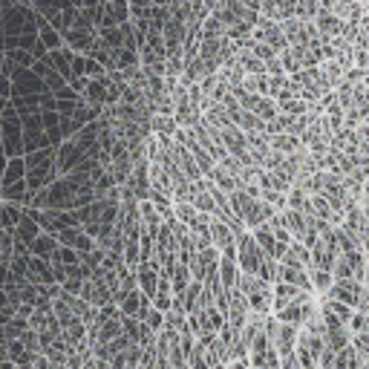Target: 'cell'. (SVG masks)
I'll return each instance as SVG.
<instances>
[{
    "label": "cell",
    "instance_id": "6da1fadb",
    "mask_svg": "<svg viewBox=\"0 0 369 369\" xmlns=\"http://www.w3.org/2000/svg\"><path fill=\"white\" fill-rule=\"evenodd\" d=\"M228 205H231V211L234 217L243 222L246 231H254V228H260L263 222H268L271 217H275L277 211L271 205H266L263 199H257V197H248L246 190H234V194H228Z\"/></svg>",
    "mask_w": 369,
    "mask_h": 369
},
{
    "label": "cell",
    "instance_id": "ba28073f",
    "mask_svg": "<svg viewBox=\"0 0 369 369\" xmlns=\"http://www.w3.org/2000/svg\"><path fill=\"white\" fill-rule=\"evenodd\" d=\"M170 159H173L176 165H179V170L188 176L190 182H199V179H205V176H202V170L197 168V159L190 156V150L185 148V144L173 141V144H170Z\"/></svg>",
    "mask_w": 369,
    "mask_h": 369
},
{
    "label": "cell",
    "instance_id": "e0dca14e",
    "mask_svg": "<svg viewBox=\"0 0 369 369\" xmlns=\"http://www.w3.org/2000/svg\"><path fill=\"white\" fill-rule=\"evenodd\" d=\"M226 369H251V363L248 361H228Z\"/></svg>",
    "mask_w": 369,
    "mask_h": 369
},
{
    "label": "cell",
    "instance_id": "3957f363",
    "mask_svg": "<svg viewBox=\"0 0 369 369\" xmlns=\"http://www.w3.org/2000/svg\"><path fill=\"white\" fill-rule=\"evenodd\" d=\"M211 14L214 18L226 26V29H231V26H239V23H248V26H257V18L260 14L257 12H251V9H246L239 0H217V6L211 9Z\"/></svg>",
    "mask_w": 369,
    "mask_h": 369
},
{
    "label": "cell",
    "instance_id": "9c48e42d",
    "mask_svg": "<svg viewBox=\"0 0 369 369\" xmlns=\"http://www.w3.org/2000/svg\"><path fill=\"white\" fill-rule=\"evenodd\" d=\"M251 234H254V239H257V246L263 248V254H266V257H271V260H277V263H280V257L286 254V248L277 243V237L271 234V228L266 226V222H263L260 228H254Z\"/></svg>",
    "mask_w": 369,
    "mask_h": 369
},
{
    "label": "cell",
    "instance_id": "52a82bcc",
    "mask_svg": "<svg viewBox=\"0 0 369 369\" xmlns=\"http://www.w3.org/2000/svg\"><path fill=\"white\" fill-rule=\"evenodd\" d=\"M361 292H363V283H361V280H332L326 297L341 300V303H346L349 309H355V303H358Z\"/></svg>",
    "mask_w": 369,
    "mask_h": 369
},
{
    "label": "cell",
    "instance_id": "2e32d148",
    "mask_svg": "<svg viewBox=\"0 0 369 369\" xmlns=\"http://www.w3.org/2000/svg\"><path fill=\"white\" fill-rule=\"evenodd\" d=\"M361 251L369 257V226L363 228V234H361Z\"/></svg>",
    "mask_w": 369,
    "mask_h": 369
},
{
    "label": "cell",
    "instance_id": "9a60e30c",
    "mask_svg": "<svg viewBox=\"0 0 369 369\" xmlns=\"http://www.w3.org/2000/svg\"><path fill=\"white\" fill-rule=\"evenodd\" d=\"M280 369H303L295 352H288V355H280Z\"/></svg>",
    "mask_w": 369,
    "mask_h": 369
},
{
    "label": "cell",
    "instance_id": "277c9868",
    "mask_svg": "<svg viewBox=\"0 0 369 369\" xmlns=\"http://www.w3.org/2000/svg\"><path fill=\"white\" fill-rule=\"evenodd\" d=\"M263 260H266V254H263L260 246H257V239H254L251 231H246L243 237H237V266H239L243 275H254L257 277Z\"/></svg>",
    "mask_w": 369,
    "mask_h": 369
},
{
    "label": "cell",
    "instance_id": "7a4b0ae2",
    "mask_svg": "<svg viewBox=\"0 0 369 369\" xmlns=\"http://www.w3.org/2000/svg\"><path fill=\"white\" fill-rule=\"evenodd\" d=\"M237 288L243 292V297L248 300V309L254 315H263L268 317L271 315V303H275V286L260 280V277H254V275H243L239 271V283Z\"/></svg>",
    "mask_w": 369,
    "mask_h": 369
},
{
    "label": "cell",
    "instance_id": "5b68a950",
    "mask_svg": "<svg viewBox=\"0 0 369 369\" xmlns=\"http://www.w3.org/2000/svg\"><path fill=\"white\" fill-rule=\"evenodd\" d=\"M363 266H366V254L361 248L341 251L338 260L332 266V277L335 280H361L363 283Z\"/></svg>",
    "mask_w": 369,
    "mask_h": 369
},
{
    "label": "cell",
    "instance_id": "8992f818",
    "mask_svg": "<svg viewBox=\"0 0 369 369\" xmlns=\"http://www.w3.org/2000/svg\"><path fill=\"white\" fill-rule=\"evenodd\" d=\"M251 38L254 41H260V43H266V46H271L277 55L286 50V35H283V29H280V23L277 21H268V18H257V26H254V32H251Z\"/></svg>",
    "mask_w": 369,
    "mask_h": 369
},
{
    "label": "cell",
    "instance_id": "7c38bea8",
    "mask_svg": "<svg viewBox=\"0 0 369 369\" xmlns=\"http://www.w3.org/2000/svg\"><path fill=\"white\" fill-rule=\"evenodd\" d=\"M205 179H211V182H214V185H217V188L222 190V194H234V190L239 188V182H237V176H234V173H228V170H226V168H222V165H217V168H214L211 173H208V176H205Z\"/></svg>",
    "mask_w": 369,
    "mask_h": 369
},
{
    "label": "cell",
    "instance_id": "ac0fdd59",
    "mask_svg": "<svg viewBox=\"0 0 369 369\" xmlns=\"http://www.w3.org/2000/svg\"><path fill=\"white\" fill-rule=\"evenodd\" d=\"M363 286L369 288V257H366V266H363Z\"/></svg>",
    "mask_w": 369,
    "mask_h": 369
},
{
    "label": "cell",
    "instance_id": "5bb4252c",
    "mask_svg": "<svg viewBox=\"0 0 369 369\" xmlns=\"http://www.w3.org/2000/svg\"><path fill=\"white\" fill-rule=\"evenodd\" d=\"M257 277L275 286V283H277V260H271V257H266L263 266H260V271H257Z\"/></svg>",
    "mask_w": 369,
    "mask_h": 369
},
{
    "label": "cell",
    "instance_id": "4fadbf2b",
    "mask_svg": "<svg viewBox=\"0 0 369 369\" xmlns=\"http://www.w3.org/2000/svg\"><path fill=\"white\" fill-rule=\"evenodd\" d=\"M277 113H283V116H306L309 113V101H303L300 95H295V99H280L277 101Z\"/></svg>",
    "mask_w": 369,
    "mask_h": 369
},
{
    "label": "cell",
    "instance_id": "8fae6325",
    "mask_svg": "<svg viewBox=\"0 0 369 369\" xmlns=\"http://www.w3.org/2000/svg\"><path fill=\"white\" fill-rule=\"evenodd\" d=\"M217 277L222 283L226 292H234L237 283H239V266H237V257H219V271Z\"/></svg>",
    "mask_w": 369,
    "mask_h": 369
},
{
    "label": "cell",
    "instance_id": "30bf717a",
    "mask_svg": "<svg viewBox=\"0 0 369 369\" xmlns=\"http://www.w3.org/2000/svg\"><path fill=\"white\" fill-rule=\"evenodd\" d=\"M306 295H312V292H303V288L288 286V283H275V303H271V315H275L277 309H283V306H288V303L303 300Z\"/></svg>",
    "mask_w": 369,
    "mask_h": 369
}]
</instances>
